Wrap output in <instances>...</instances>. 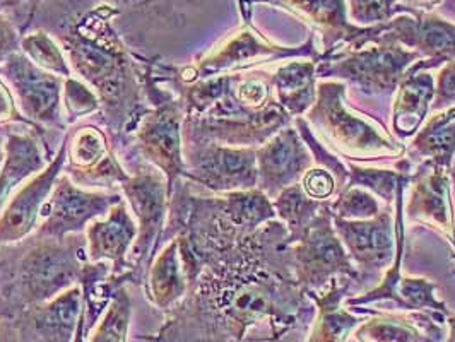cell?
Masks as SVG:
<instances>
[{
  "mask_svg": "<svg viewBox=\"0 0 455 342\" xmlns=\"http://www.w3.org/2000/svg\"><path fill=\"white\" fill-rule=\"evenodd\" d=\"M298 284L279 219L209 258L164 327L166 342L281 341L314 308Z\"/></svg>",
  "mask_w": 455,
  "mask_h": 342,
  "instance_id": "6da1fadb",
  "label": "cell"
},
{
  "mask_svg": "<svg viewBox=\"0 0 455 342\" xmlns=\"http://www.w3.org/2000/svg\"><path fill=\"white\" fill-rule=\"evenodd\" d=\"M118 11L103 4L86 14L68 33L59 35L72 70L90 83L103 107L112 137L131 132L148 110L142 107V72L116 36L110 20Z\"/></svg>",
  "mask_w": 455,
  "mask_h": 342,
  "instance_id": "7a4b0ae2",
  "label": "cell"
},
{
  "mask_svg": "<svg viewBox=\"0 0 455 342\" xmlns=\"http://www.w3.org/2000/svg\"><path fill=\"white\" fill-rule=\"evenodd\" d=\"M88 242L83 233L68 238L31 235L0 247V310L12 312L42 305L81 282Z\"/></svg>",
  "mask_w": 455,
  "mask_h": 342,
  "instance_id": "3957f363",
  "label": "cell"
},
{
  "mask_svg": "<svg viewBox=\"0 0 455 342\" xmlns=\"http://www.w3.org/2000/svg\"><path fill=\"white\" fill-rule=\"evenodd\" d=\"M346 86L339 81H323L317 86V99L308 110L323 142L339 156L356 161L403 160L408 147L386 129H377L362 116L351 114L344 103Z\"/></svg>",
  "mask_w": 455,
  "mask_h": 342,
  "instance_id": "277c9868",
  "label": "cell"
},
{
  "mask_svg": "<svg viewBox=\"0 0 455 342\" xmlns=\"http://www.w3.org/2000/svg\"><path fill=\"white\" fill-rule=\"evenodd\" d=\"M421 59L418 52L379 33L362 48L344 50L329 60L317 62V77H338L362 94L388 98L397 91L406 70Z\"/></svg>",
  "mask_w": 455,
  "mask_h": 342,
  "instance_id": "5b68a950",
  "label": "cell"
},
{
  "mask_svg": "<svg viewBox=\"0 0 455 342\" xmlns=\"http://www.w3.org/2000/svg\"><path fill=\"white\" fill-rule=\"evenodd\" d=\"M290 251L296 281L305 293L323 290L336 277H349L360 284V274L334 229L331 201L290 245Z\"/></svg>",
  "mask_w": 455,
  "mask_h": 342,
  "instance_id": "8992f818",
  "label": "cell"
},
{
  "mask_svg": "<svg viewBox=\"0 0 455 342\" xmlns=\"http://www.w3.org/2000/svg\"><path fill=\"white\" fill-rule=\"evenodd\" d=\"M127 204L137 218V242L131 249V262L127 277L139 281L155 258L160 245L168 216V182L160 170L140 166L136 175H131L120 185Z\"/></svg>",
  "mask_w": 455,
  "mask_h": 342,
  "instance_id": "52a82bcc",
  "label": "cell"
},
{
  "mask_svg": "<svg viewBox=\"0 0 455 342\" xmlns=\"http://www.w3.org/2000/svg\"><path fill=\"white\" fill-rule=\"evenodd\" d=\"M0 76L24 118L42 134L44 140L46 131H66L68 123L64 122L60 105L66 79L38 68L18 52L2 60Z\"/></svg>",
  "mask_w": 455,
  "mask_h": 342,
  "instance_id": "ba28073f",
  "label": "cell"
},
{
  "mask_svg": "<svg viewBox=\"0 0 455 342\" xmlns=\"http://www.w3.org/2000/svg\"><path fill=\"white\" fill-rule=\"evenodd\" d=\"M183 179L204 185L212 192L228 194L257 188L255 147H231L214 142L183 144Z\"/></svg>",
  "mask_w": 455,
  "mask_h": 342,
  "instance_id": "9c48e42d",
  "label": "cell"
},
{
  "mask_svg": "<svg viewBox=\"0 0 455 342\" xmlns=\"http://www.w3.org/2000/svg\"><path fill=\"white\" fill-rule=\"evenodd\" d=\"M183 116L180 101L172 96L142 115L134 134L137 153L164 175L170 197L185 173Z\"/></svg>",
  "mask_w": 455,
  "mask_h": 342,
  "instance_id": "30bf717a",
  "label": "cell"
},
{
  "mask_svg": "<svg viewBox=\"0 0 455 342\" xmlns=\"http://www.w3.org/2000/svg\"><path fill=\"white\" fill-rule=\"evenodd\" d=\"M120 201L122 194L115 190H86L60 173L44 205L35 235L62 240L83 233L92 221L103 219Z\"/></svg>",
  "mask_w": 455,
  "mask_h": 342,
  "instance_id": "8fae6325",
  "label": "cell"
},
{
  "mask_svg": "<svg viewBox=\"0 0 455 342\" xmlns=\"http://www.w3.org/2000/svg\"><path fill=\"white\" fill-rule=\"evenodd\" d=\"M251 2L283 7L299 21L312 26L322 38L323 52L319 62L329 60L344 50L362 48L382 31V24L362 28L351 23L346 0H245V5Z\"/></svg>",
  "mask_w": 455,
  "mask_h": 342,
  "instance_id": "7c38bea8",
  "label": "cell"
},
{
  "mask_svg": "<svg viewBox=\"0 0 455 342\" xmlns=\"http://www.w3.org/2000/svg\"><path fill=\"white\" fill-rule=\"evenodd\" d=\"M314 42H315V35H310L307 44L298 48H284V46L269 44L255 29L245 28L238 35L229 38L220 50L212 52L196 68H192L194 76L183 84H190V83L207 79L212 76H220V74L257 68L262 62H273V60H283L291 57L314 59L319 62V50L315 48Z\"/></svg>",
  "mask_w": 455,
  "mask_h": 342,
  "instance_id": "4fadbf2b",
  "label": "cell"
},
{
  "mask_svg": "<svg viewBox=\"0 0 455 342\" xmlns=\"http://www.w3.org/2000/svg\"><path fill=\"white\" fill-rule=\"evenodd\" d=\"M332 221L344 249L360 274V286L392 266L397 253V229L388 209H382L371 219L349 221L332 216Z\"/></svg>",
  "mask_w": 455,
  "mask_h": 342,
  "instance_id": "5bb4252c",
  "label": "cell"
},
{
  "mask_svg": "<svg viewBox=\"0 0 455 342\" xmlns=\"http://www.w3.org/2000/svg\"><path fill=\"white\" fill-rule=\"evenodd\" d=\"M68 160V137L62 140L57 156L38 175L23 185L5 204L0 212V247L23 242L31 233H35L42 211L53 185L62 173Z\"/></svg>",
  "mask_w": 455,
  "mask_h": 342,
  "instance_id": "9a60e30c",
  "label": "cell"
},
{
  "mask_svg": "<svg viewBox=\"0 0 455 342\" xmlns=\"http://www.w3.org/2000/svg\"><path fill=\"white\" fill-rule=\"evenodd\" d=\"M68 175L79 187L94 190H112L131 175L115 158L114 149L103 131L92 125H84L68 134Z\"/></svg>",
  "mask_w": 455,
  "mask_h": 342,
  "instance_id": "2e32d148",
  "label": "cell"
},
{
  "mask_svg": "<svg viewBox=\"0 0 455 342\" xmlns=\"http://www.w3.org/2000/svg\"><path fill=\"white\" fill-rule=\"evenodd\" d=\"M412 194L406 211L412 221L438 231L455 251V212L451 195V170L433 161L419 163L411 175Z\"/></svg>",
  "mask_w": 455,
  "mask_h": 342,
  "instance_id": "e0dca14e",
  "label": "cell"
},
{
  "mask_svg": "<svg viewBox=\"0 0 455 342\" xmlns=\"http://www.w3.org/2000/svg\"><path fill=\"white\" fill-rule=\"evenodd\" d=\"M312 163L310 149L298 131L288 125L257 147V188L269 199H275L284 188L301 182Z\"/></svg>",
  "mask_w": 455,
  "mask_h": 342,
  "instance_id": "ac0fdd59",
  "label": "cell"
},
{
  "mask_svg": "<svg viewBox=\"0 0 455 342\" xmlns=\"http://www.w3.org/2000/svg\"><path fill=\"white\" fill-rule=\"evenodd\" d=\"M380 36L445 66L455 62V21L436 12H404L382 24Z\"/></svg>",
  "mask_w": 455,
  "mask_h": 342,
  "instance_id": "d6986e66",
  "label": "cell"
},
{
  "mask_svg": "<svg viewBox=\"0 0 455 342\" xmlns=\"http://www.w3.org/2000/svg\"><path fill=\"white\" fill-rule=\"evenodd\" d=\"M370 314L353 332L355 342H440L447 315L435 310L368 312Z\"/></svg>",
  "mask_w": 455,
  "mask_h": 342,
  "instance_id": "ffe728a7",
  "label": "cell"
},
{
  "mask_svg": "<svg viewBox=\"0 0 455 342\" xmlns=\"http://www.w3.org/2000/svg\"><path fill=\"white\" fill-rule=\"evenodd\" d=\"M442 68L430 59L414 62L403 76L392 107V132L397 140L416 136L427 122L435 99V77L432 68Z\"/></svg>",
  "mask_w": 455,
  "mask_h": 342,
  "instance_id": "44dd1931",
  "label": "cell"
},
{
  "mask_svg": "<svg viewBox=\"0 0 455 342\" xmlns=\"http://www.w3.org/2000/svg\"><path fill=\"white\" fill-rule=\"evenodd\" d=\"M137 238V225L129 204L122 199L103 219H96L86 228L88 258L92 264L110 262L112 274L127 277V255Z\"/></svg>",
  "mask_w": 455,
  "mask_h": 342,
  "instance_id": "7402d4cb",
  "label": "cell"
},
{
  "mask_svg": "<svg viewBox=\"0 0 455 342\" xmlns=\"http://www.w3.org/2000/svg\"><path fill=\"white\" fill-rule=\"evenodd\" d=\"M353 284L356 282L349 277H336L323 290L305 293L317 308V317L307 342L349 341L356 327L364 320L349 306H342Z\"/></svg>",
  "mask_w": 455,
  "mask_h": 342,
  "instance_id": "603a6c76",
  "label": "cell"
},
{
  "mask_svg": "<svg viewBox=\"0 0 455 342\" xmlns=\"http://www.w3.org/2000/svg\"><path fill=\"white\" fill-rule=\"evenodd\" d=\"M36 131L12 132L5 140V160L0 168V212L12 197L18 183L33 177L46 166Z\"/></svg>",
  "mask_w": 455,
  "mask_h": 342,
  "instance_id": "cb8c5ba5",
  "label": "cell"
},
{
  "mask_svg": "<svg viewBox=\"0 0 455 342\" xmlns=\"http://www.w3.org/2000/svg\"><path fill=\"white\" fill-rule=\"evenodd\" d=\"M277 103L293 118L308 112L317 99V60L283 64L271 74Z\"/></svg>",
  "mask_w": 455,
  "mask_h": 342,
  "instance_id": "d4e9b609",
  "label": "cell"
},
{
  "mask_svg": "<svg viewBox=\"0 0 455 342\" xmlns=\"http://www.w3.org/2000/svg\"><path fill=\"white\" fill-rule=\"evenodd\" d=\"M187 291L188 279L183 271L179 238H173L155 255L148 269V298L158 308L170 310L182 301Z\"/></svg>",
  "mask_w": 455,
  "mask_h": 342,
  "instance_id": "484cf974",
  "label": "cell"
},
{
  "mask_svg": "<svg viewBox=\"0 0 455 342\" xmlns=\"http://www.w3.org/2000/svg\"><path fill=\"white\" fill-rule=\"evenodd\" d=\"M408 151L416 158L451 170L455 158V107L430 116L412 139Z\"/></svg>",
  "mask_w": 455,
  "mask_h": 342,
  "instance_id": "4316f807",
  "label": "cell"
},
{
  "mask_svg": "<svg viewBox=\"0 0 455 342\" xmlns=\"http://www.w3.org/2000/svg\"><path fill=\"white\" fill-rule=\"evenodd\" d=\"M349 179L347 185H356L364 190L371 192L375 197H380L386 204L395 203L397 194L404 183L411 182V171L412 164L408 158L395 161V166L390 170L384 168H366L355 163H347Z\"/></svg>",
  "mask_w": 455,
  "mask_h": 342,
  "instance_id": "83f0119b",
  "label": "cell"
},
{
  "mask_svg": "<svg viewBox=\"0 0 455 342\" xmlns=\"http://www.w3.org/2000/svg\"><path fill=\"white\" fill-rule=\"evenodd\" d=\"M327 203V201H325ZM325 203L307 195L301 183L284 188L273 201L275 214L288 229V243H295L299 235L312 225Z\"/></svg>",
  "mask_w": 455,
  "mask_h": 342,
  "instance_id": "f1b7e54d",
  "label": "cell"
},
{
  "mask_svg": "<svg viewBox=\"0 0 455 342\" xmlns=\"http://www.w3.org/2000/svg\"><path fill=\"white\" fill-rule=\"evenodd\" d=\"M21 46L26 57L38 68L52 72L62 79L72 77V70L68 68L66 53L46 31H36L33 35H28L23 38Z\"/></svg>",
  "mask_w": 455,
  "mask_h": 342,
  "instance_id": "f546056e",
  "label": "cell"
},
{
  "mask_svg": "<svg viewBox=\"0 0 455 342\" xmlns=\"http://www.w3.org/2000/svg\"><path fill=\"white\" fill-rule=\"evenodd\" d=\"M331 211L336 218L360 221L379 216L382 207L371 192L356 185H347L338 194V199L331 201Z\"/></svg>",
  "mask_w": 455,
  "mask_h": 342,
  "instance_id": "4dcf8cb0",
  "label": "cell"
},
{
  "mask_svg": "<svg viewBox=\"0 0 455 342\" xmlns=\"http://www.w3.org/2000/svg\"><path fill=\"white\" fill-rule=\"evenodd\" d=\"M351 23L362 28L384 24L404 12H416L401 0H346Z\"/></svg>",
  "mask_w": 455,
  "mask_h": 342,
  "instance_id": "1f68e13d",
  "label": "cell"
},
{
  "mask_svg": "<svg viewBox=\"0 0 455 342\" xmlns=\"http://www.w3.org/2000/svg\"><path fill=\"white\" fill-rule=\"evenodd\" d=\"M129 320H131V298L125 290H122L115 295L107 315L96 327L92 342H125Z\"/></svg>",
  "mask_w": 455,
  "mask_h": 342,
  "instance_id": "d6a6232c",
  "label": "cell"
},
{
  "mask_svg": "<svg viewBox=\"0 0 455 342\" xmlns=\"http://www.w3.org/2000/svg\"><path fill=\"white\" fill-rule=\"evenodd\" d=\"M64 101L68 122H76L77 118L92 114L101 107L96 92H92L86 84L76 81L74 77H68L64 83Z\"/></svg>",
  "mask_w": 455,
  "mask_h": 342,
  "instance_id": "836d02e7",
  "label": "cell"
},
{
  "mask_svg": "<svg viewBox=\"0 0 455 342\" xmlns=\"http://www.w3.org/2000/svg\"><path fill=\"white\" fill-rule=\"evenodd\" d=\"M299 183H301L303 190L307 192V195H310L312 199L320 201V203L331 201V197H334L341 192L336 177L329 170L320 168V166L319 168H310L303 175Z\"/></svg>",
  "mask_w": 455,
  "mask_h": 342,
  "instance_id": "e575fe53",
  "label": "cell"
},
{
  "mask_svg": "<svg viewBox=\"0 0 455 342\" xmlns=\"http://www.w3.org/2000/svg\"><path fill=\"white\" fill-rule=\"evenodd\" d=\"M455 107V62H449L440 68V74L435 81V99L432 110H445Z\"/></svg>",
  "mask_w": 455,
  "mask_h": 342,
  "instance_id": "d590c367",
  "label": "cell"
},
{
  "mask_svg": "<svg viewBox=\"0 0 455 342\" xmlns=\"http://www.w3.org/2000/svg\"><path fill=\"white\" fill-rule=\"evenodd\" d=\"M21 116L23 115L20 114V110H18V103H16L12 92L7 88V84L0 79V127L12 125V123H24L26 127L35 129L26 118H21Z\"/></svg>",
  "mask_w": 455,
  "mask_h": 342,
  "instance_id": "8d00e7d4",
  "label": "cell"
},
{
  "mask_svg": "<svg viewBox=\"0 0 455 342\" xmlns=\"http://www.w3.org/2000/svg\"><path fill=\"white\" fill-rule=\"evenodd\" d=\"M44 0H0V5L4 11H9L11 16L16 20V24L20 26L21 31H26V28L31 23L33 14Z\"/></svg>",
  "mask_w": 455,
  "mask_h": 342,
  "instance_id": "74e56055",
  "label": "cell"
},
{
  "mask_svg": "<svg viewBox=\"0 0 455 342\" xmlns=\"http://www.w3.org/2000/svg\"><path fill=\"white\" fill-rule=\"evenodd\" d=\"M20 36L16 35L12 24L0 14V62L7 59L11 53L18 52Z\"/></svg>",
  "mask_w": 455,
  "mask_h": 342,
  "instance_id": "f35d334b",
  "label": "cell"
},
{
  "mask_svg": "<svg viewBox=\"0 0 455 342\" xmlns=\"http://www.w3.org/2000/svg\"><path fill=\"white\" fill-rule=\"evenodd\" d=\"M115 5L112 7H120L125 5L127 9H149V7H156V4L160 2H168V0H114Z\"/></svg>",
  "mask_w": 455,
  "mask_h": 342,
  "instance_id": "ab89813d",
  "label": "cell"
},
{
  "mask_svg": "<svg viewBox=\"0 0 455 342\" xmlns=\"http://www.w3.org/2000/svg\"><path fill=\"white\" fill-rule=\"evenodd\" d=\"M406 7H410L412 11H419V12H430L433 9H436L438 4H442V0H401Z\"/></svg>",
  "mask_w": 455,
  "mask_h": 342,
  "instance_id": "60d3db41",
  "label": "cell"
},
{
  "mask_svg": "<svg viewBox=\"0 0 455 342\" xmlns=\"http://www.w3.org/2000/svg\"><path fill=\"white\" fill-rule=\"evenodd\" d=\"M445 325L449 327V334H447V339L443 342H455V315L454 314H451V315H447V320H445Z\"/></svg>",
  "mask_w": 455,
  "mask_h": 342,
  "instance_id": "b9f144b4",
  "label": "cell"
},
{
  "mask_svg": "<svg viewBox=\"0 0 455 342\" xmlns=\"http://www.w3.org/2000/svg\"><path fill=\"white\" fill-rule=\"evenodd\" d=\"M5 160V144H2V134H0V168Z\"/></svg>",
  "mask_w": 455,
  "mask_h": 342,
  "instance_id": "7bdbcfd3",
  "label": "cell"
},
{
  "mask_svg": "<svg viewBox=\"0 0 455 342\" xmlns=\"http://www.w3.org/2000/svg\"><path fill=\"white\" fill-rule=\"evenodd\" d=\"M451 171H452V177H454V182H455V158H454V163H452V168H451Z\"/></svg>",
  "mask_w": 455,
  "mask_h": 342,
  "instance_id": "ee69618b",
  "label": "cell"
},
{
  "mask_svg": "<svg viewBox=\"0 0 455 342\" xmlns=\"http://www.w3.org/2000/svg\"><path fill=\"white\" fill-rule=\"evenodd\" d=\"M148 342H153V341H148Z\"/></svg>",
  "mask_w": 455,
  "mask_h": 342,
  "instance_id": "f6af8a7d",
  "label": "cell"
}]
</instances>
